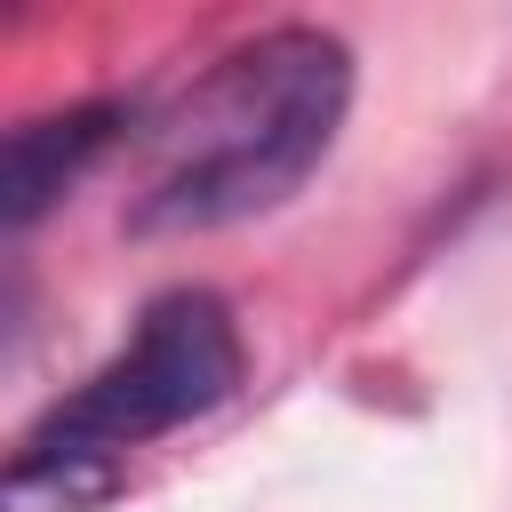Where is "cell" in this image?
Instances as JSON below:
<instances>
[{"label": "cell", "instance_id": "obj_1", "mask_svg": "<svg viewBox=\"0 0 512 512\" xmlns=\"http://www.w3.org/2000/svg\"><path fill=\"white\" fill-rule=\"evenodd\" d=\"M360 64L328 24H264L232 40L160 120L120 224L136 240H200L288 208L336 152Z\"/></svg>", "mask_w": 512, "mask_h": 512}, {"label": "cell", "instance_id": "obj_2", "mask_svg": "<svg viewBox=\"0 0 512 512\" xmlns=\"http://www.w3.org/2000/svg\"><path fill=\"white\" fill-rule=\"evenodd\" d=\"M240 384H248V336L216 288L184 280V288L144 296L128 336L16 432L8 504L16 512H88L96 496L120 488L136 448H152L184 424H208Z\"/></svg>", "mask_w": 512, "mask_h": 512}, {"label": "cell", "instance_id": "obj_3", "mask_svg": "<svg viewBox=\"0 0 512 512\" xmlns=\"http://www.w3.org/2000/svg\"><path fill=\"white\" fill-rule=\"evenodd\" d=\"M144 120V104L128 96H72L48 112H24L0 144V232L24 240L40 216H56Z\"/></svg>", "mask_w": 512, "mask_h": 512}]
</instances>
